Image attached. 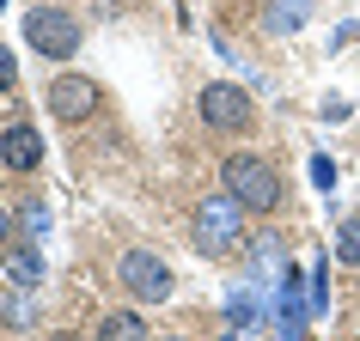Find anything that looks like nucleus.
<instances>
[{
	"mask_svg": "<svg viewBox=\"0 0 360 341\" xmlns=\"http://www.w3.org/2000/svg\"><path fill=\"white\" fill-rule=\"evenodd\" d=\"M281 341H305V335H300V329H287V335H281Z\"/></svg>",
	"mask_w": 360,
	"mask_h": 341,
	"instance_id": "obj_15",
	"label": "nucleus"
},
{
	"mask_svg": "<svg viewBox=\"0 0 360 341\" xmlns=\"http://www.w3.org/2000/svg\"><path fill=\"white\" fill-rule=\"evenodd\" d=\"M0 244H6V213H0Z\"/></svg>",
	"mask_w": 360,
	"mask_h": 341,
	"instance_id": "obj_17",
	"label": "nucleus"
},
{
	"mask_svg": "<svg viewBox=\"0 0 360 341\" xmlns=\"http://www.w3.org/2000/svg\"><path fill=\"white\" fill-rule=\"evenodd\" d=\"M305 19H311V0H269L263 6V31H275V37L300 31Z\"/></svg>",
	"mask_w": 360,
	"mask_h": 341,
	"instance_id": "obj_9",
	"label": "nucleus"
},
{
	"mask_svg": "<svg viewBox=\"0 0 360 341\" xmlns=\"http://www.w3.org/2000/svg\"><path fill=\"white\" fill-rule=\"evenodd\" d=\"M311 183H318V189H330V183H336V165H330V159H311Z\"/></svg>",
	"mask_w": 360,
	"mask_h": 341,
	"instance_id": "obj_14",
	"label": "nucleus"
},
{
	"mask_svg": "<svg viewBox=\"0 0 360 341\" xmlns=\"http://www.w3.org/2000/svg\"><path fill=\"white\" fill-rule=\"evenodd\" d=\"M49 116L56 122H92L98 116V86L86 74H61L49 86Z\"/></svg>",
	"mask_w": 360,
	"mask_h": 341,
	"instance_id": "obj_6",
	"label": "nucleus"
},
{
	"mask_svg": "<svg viewBox=\"0 0 360 341\" xmlns=\"http://www.w3.org/2000/svg\"><path fill=\"white\" fill-rule=\"evenodd\" d=\"M220 177H226V195H238L245 213H275V201H281V177H275V165L257 159V152H232Z\"/></svg>",
	"mask_w": 360,
	"mask_h": 341,
	"instance_id": "obj_1",
	"label": "nucleus"
},
{
	"mask_svg": "<svg viewBox=\"0 0 360 341\" xmlns=\"http://www.w3.org/2000/svg\"><path fill=\"white\" fill-rule=\"evenodd\" d=\"M92 341H153V329H147V317H141V311H110V317L98 323Z\"/></svg>",
	"mask_w": 360,
	"mask_h": 341,
	"instance_id": "obj_8",
	"label": "nucleus"
},
{
	"mask_svg": "<svg viewBox=\"0 0 360 341\" xmlns=\"http://www.w3.org/2000/svg\"><path fill=\"white\" fill-rule=\"evenodd\" d=\"M0 165L6 170H37L43 165V134L31 122H6L0 128Z\"/></svg>",
	"mask_w": 360,
	"mask_h": 341,
	"instance_id": "obj_7",
	"label": "nucleus"
},
{
	"mask_svg": "<svg viewBox=\"0 0 360 341\" xmlns=\"http://www.w3.org/2000/svg\"><path fill=\"white\" fill-rule=\"evenodd\" d=\"M153 341H184V335H153Z\"/></svg>",
	"mask_w": 360,
	"mask_h": 341,
	"instance_id": "obj_18",
	"label": "nucleus"
},
{
	"mask_svg": "<svg viewBox=\"0 0 360 341\" xmlns=\"http://www.w3.org/2000/svg\"><path fill=\"white\" fill-rule=\"evenodd\" d=\"M6 274H13L19 286H37L43 281V256L37 250H6Z\"/></svg>",
	"mask_w": 360,
	"mask_h": 341,
	"instance_id": "obj_10",
	"label": "nucleus"
},
{
	"mask_svg": "<svg viewBox=\"0 0 360 341\" xmlns=\"http://www.w3.org/2000/svg\"><path fill=\"white\" fill-rule=\"evenodd\" d=\"M25 43L49 61H68L79 49V19L74 13H61V6H31L25 13Z\"/></svg>",
	"mask_w": 360,
	"mask_h": 341,
	"instance_id": "obj_4",
	"label": "nucleus"
},
{
	"mask_svg": "<svg viewBox=\"0 0 360 341\" xmlns=\"http://www.w3.org/2000/svg\"><path fill=\"white\" fill-rule=\"evenodd\" d=\"M336 256L342 262H360V213H348L336 226Z\"/></svg>",
	"mask_w": 360,
	"mask_h": 341,
	"instance_id": "obj_12",
	"label": "nucleus"
},
{
	"mask_svg": "<svg viewBox=\"0 0 360 341\" xmlns=\"http://www.w3.org/2000/svg\"><path fill=\"white\" fill-rule=\"evenodd\" d=\"M116 274H122V286H129L141 305H165L171 286H177V274H171L153 250H122V262H116Z\"/></svg>",
	"mask_w": 360,
	"mask_h": 341,
	"instance_id": "obj_5",
	"label": "nucleus"
},
{
	"mask_svg": "<svg viewBox=\"0 0 360 341\" xmlns=\"http://www.w3.org/2000/svg\"><path fill=\"white\" fill-rule=\"evenodd\" d=\"M195 110H202V122H208L214 134H250V122H257V104H250V92H245V86H232V79H214V86H202Z\"/></svg>",
	"mask_w": 360,
	"mask_h": 341,
	"instance_id": "obj_3",
	"label": "nucleus"
},
{
	"mask_svg": "<svg viewBox=\"0 0 360 341\" xmlns=\"http://www.w3.org/2000/svg\"><path fill=\"white\" fill-rule=\"evenodd\" d=\"M19 86V61H13V49H0V98Z\"/></svg>",
	"mask_w": 360,
	"mask_h": 341,
	"instance_id": "obj_13",
	"label": "nucleus"
},
{
	"mask_svg": "<svg viewBox=\"0 0 360 341\" xmlns=\"http://www.w3.org/2000/svg\"><path fill=\"white\" fill-rule=\"evenodd\" d=\"M305 311H311V317H323V311H330V262H323V256H318V268H311V293H305Z\"/></svg>",
	"mask_w": 360,
	"mask_h": 341,
	"instance_id": "obj_11",
	"label": "nucleus"
},
{
	"mask_svg": "<svg viewBox=\"0 0 360 341\" xmlns=\"http://www.w3.org/2000/svg\"><path fill=\"white\" fill-rule=\"evenodd\" d=\"M49 341H79V335H68V329H61V335H49Z\"/></svg>",
	"mask_w": 360,
	"mask_h": 341,
	"instance_id": "obj_16",
	"label": "nucleus"
},
{
	"mask_svg": "<svg viewBox=\"0 0 360 341\" xmlns=\"http://www.w3.org/2000/svg\"><path fill=\"white\" fill-rule=\"evenodd\" d=\"M238 244H245V208H238V195H208L195 208V250L202 256H232Z\"/></svg>",
	"mask_w": 360,
	"mask_h": 341,
	"instance_id": "obj_2",
	"label": "nucleus"
}]
</instances>
